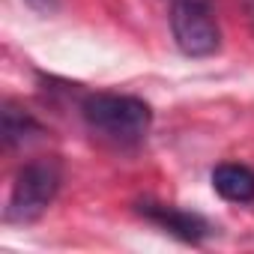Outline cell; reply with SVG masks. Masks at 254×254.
I'll use <instances>...</instances> for the list:
<instances>
[{"mask_svg": "<svg viewBox=\"0 0 254 254\" xmlns=\"http://www.w3.org/2000/svg\"><path fill=\"white\" fill-rule=\"evenodd\" d=\"M212 189L230 203H251L254 200V171L236 162H224L212 171Z\"/></svg>", "mask_w": 254, "mask_h": 254, "instance_id": "cell-5", "label": "cell"}, {"mask_svg": "<svg viewBox=\"0 0 254 254\" xmlns=\"http://www.w3.org/2000/svg\"><path fill=\"white\" fill-rule=\"evenodd\" d=\"M138 212H141L147 221L159 224L162 230H168V233H174L177 239H183V242H191V245L203 242V239L212 233V224H209L203 215H197V212H189V209H180V206H171V203L141 200V203H138Z\"/></svg>", "mask_w": 254, "mask_h": 254, "instance_id": "cell-4", "label": "cell"}, {"mask_svg": "<svg viewBox=\"0 0 254 254\" xmlns=\"http://www.w3.org/2000/svg\"><path fill=\"white\" fill-rule=\"evenodd\" d=\"M39 135H42V126L36 123V117L27 108H21L15 102L3 105V141H6L9 150L24 147L27 141H33Z\"/></svg>", "mask_w": 254, "mask_h": 254, "instance_id": "cell-6", "label": "cell"}, {"mask_svg": "<svg viewBox=\"0 0 254 254\" xmlns=\"http://www.w3.org/2000/svg\"><path fill=\"white\" fill-rule=\"evenodd\" d=\"M24 3L30 9H36V12H42V15H51L57 9V0H24Z\"/></svg>", "mask_w": 254, "mask_h": 254, "instance_id": "cell-7", "label": "cell"}, {"mask_svg": "<svg viewBox=\"0 0 254 254\" xmlns=\"http://www.w3.org/2000/svg\"><path fill=\"white\" fill-rule=\"evenodd\" d=\"M81 117L93 135H99L114 147H138L153 126L150 105L138 96H123V93L87 96L81 102Z\"/></svg>", "mask_w": 254, "mask_h": 254, "instance_id": "cell-1", "label": "cell"}, {"mask_svg": "<svg viewBox=\"0 0 254 254\" xmlns=\"http://www.w3.org/2000/svg\"><path fill=\"white\" fill-rule=\"evenodd\" d=\"M171 30L180 51L189 57H209L218 51L221 33H218L209 0H174Z\"/></svg>", "mask_w": 254, "mask_h": 254, "instance_id": "cell-3", "label": "cell"}, {"mask_svg": "<svg viewBox=\"0 0 254 254\" xmlns=\"http://www.w3.org/2000/svg\"><path fill=\"white\" fill-rule=\"evenodd\" d=\"M63 183V171L57 159H36L27 162L12 183L9 203H6V221L12 224H27L36 221L57 197Z\"/></svg>", "mask_w": 254, "mask_h": 254, "instance_id": "cell-2", "label": "cell"}]
</instances>
